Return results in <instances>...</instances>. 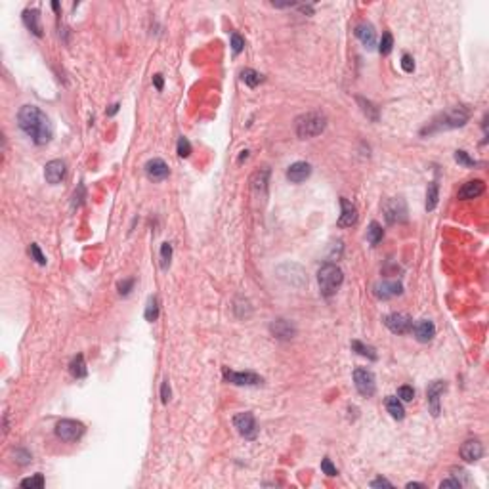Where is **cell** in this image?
<instances>
[{
    "instance_id": "1",
    "label": "cell",
    "mask_w": 489,
    "mask_h": 489,
    "mask_svg": "<svg viewBox=\"0 0 489 489\" xmlns=\"http://www.w3.org/2000/svg\"><path fill=\"white\" fill-rule=\"evenodd\" d=\"M17 124L37 145H46L54 136L52 122L37 106H23L17 113Z\"/></svg>"
},
{
    "instance_id": "2",
    "label": "cell",
    "mask_w": 489,
    "mask_h": 489,
    "mask_svg": "<svg viewBox=\"0 0 489 489\" xmlns=\"http://www.w3.org/2000/svg\"><path fill=\"white\" fill-rule=\"evenodd\" d=\"M325 126H327V117L319 111L304 113L300 117H296V121H294V132L302 140H310V138L319 136L325 130Z\"/></svg>"
},
{
    "instance_id": "3",
    "label": "cell",
    "mask_w": 489,
    "mask_h": 489,
    "mask_svg": "<svg viewBox=\"0 0 489 489\" xmlns=\"http://www.w3.org/2000/svg\"><path fill=\"white\" fill-rule=\"evenodd\" d=\"M470 119V111H468L465 106H455L451 109H447L445 113H442L437 117L436 121L430 124V128H426L422 134H432V132H437V130H451V128H459L465 126Z\"/></svg>"
},
{
    "instance_id": "4",
    "label": "cell",
    "mask_w": 489,
    "mask_h": 489,
    "mask_svg": "<svg viewBox=\"0 0 489 489\" xmlns=\"http://www.w3.org/2000/svg\"><path fill=\"white\" fill-rule=\"evenodd\" d=\"M317 283L323 296H332L344 283V273L337 264H325L317 271Z\"/></svg>"
},
{
    "instance_id": "5",
    "label": "cell",
    "mask_w": 489,
    "mask_h": 489,
    "mask_svg": "<svg viewBox=\"0 0 489 489\" xmlns=\"http://www.w3.org/2000/svg\"><path fill=\"white\" fill-rule=\"evenodd\" d=\"M84 434V424L73 419H63L56 424V436L63 442H76Z\"/></svg>"
},
{
    "instance_id": "6",
    "label": "cell",
    "mask_w": 489,
    "mask_h": 489,
    "mask_svg": "<svg viewBox=\"0 0 489 489\" xmlns=\"http://www.w3.org/2000/svg\"><path fill=\"white\" fill-rule=\"evenodd\" d=\"M382 211L388 224H403L407 220V204L403 199H388L382 204Z\"/></svg>"
},
{
    "instance_id": "7",
    "label": "cell",
    "mask_w": 489,
    "mask_h": 489,
    "mask_svg": "<svg viewBox=\"0 0 489 489\" xmlns=\"http://www.w3.org/2000/svg\"><path fill=\"white\" fill-rule=\"evenodd\" d=\"M234 426L235 430L241 434L245 440H254L258 436V424H256V419L252 413H237L234 417Z\"/></svg>"
},
{
    "instance_id": "8",
    "label": "cell",
    "mask_w": 489,
    "mask_h": 489,
    "mask_svg": "<svg viewBox=\"0 0 489 489\" xmlns=\"http://www.w3.org/2000/svg\"><path fill=\"white\" fill-rule=\"evenodd\" d=\"M354 384H355V390L359 392L362 396H365V398H371L376 390L375 375H373V371H369V369H362V367L355 369Z\"/></svg>"
},
{
    "instance_id": "9",
    "label": "cell",
    "mask_w": 489,
    "mask_h": 489,
    "mask_svg": "<svg viewBox=\"0 0 489 489\" xmlns=\"http://www.w3.org/2000/svg\"><path fill=\"white\" fill-rule=\"evenodd\" d=\"M384 325L390 329L394 334H407L413 329V319L407 314H388L384 317Z\"/></svg>"
},
{
    "instance_id": "10",
    "label": "cell",
    "mask_w": 489,
    "mask_h": 489,
    "mask_svg": "<svg viewBox=\"0 0 489 489\" xmlns=\"http://www.w3.org/2000/svg\"><path fill=\"white\" fill-rule=\"evenodd\" d=\"M224 378H226L227 382L237 384V386H256V384L262 382V376L256 375V373H250V371L237 373V371L224 369Z\"/></svg>"
},
{
    "instance_id": "11",
    "label": "cell",
    "mask_w": 489,
    "mask_h": 489,
    "mask_svg": "<svg viewBox=\"0 0 489 489\" xmlns=\"http://www.w3.org/2000/svg\"><path fill=\"white\" fill-rule=\"evenodd\" d=\"M403 293V285L399 281H378L375 285V296L380 300H390Z\"/></svg>"
},
{
    "instance_id": "12",
    "label": "cell",
    "mask_w": 489,
    "mask_h": 489,
    "mask_svg": "<svg viewBox=\"0 0 489 489\" xmlns=\"http://www.w3.org/2000/svg\"><path fill=\"white\" fill-rule=\"evenodd\" d=\"M143 168H145V176L153 182L165 180V178H168V174H170L168 165H166L163 159H151V161L145 163Z\"/></svg>"
},
{
    "instance_id": "13",
    "label": "cell",
    "mask_w": 489,
    "mask_h": 489,
    "mask_svg": "<svg viewBox=\"0 0 489 489\" xmlns=\"http://www.w3.org/2000/svg\"><path fill=\"white\" fill-rule=\"evenodd\" d=\"M65 172H67V166H65V163L60 161V159L50 161V163H46V166H44V178H46V182L52 184V186L60 184V182L65 178Z\"/></svg>"
},
{
    "instance_id": "14",
    "label": "cell",
    "mask_w": 489,
    "mask_h": 489,
    "mask_svg": "<svg viewBox=\"0 0 489 489\" xmlns=\"http://www.w3.org/2000/svg\"><path fill=\"white\" fill-rule=\"evenodd\" d=\"M483 457V445L478 440H467L460 445V459L465 462H476Z\"/></svg>"
},
{
    "instance_id": "15",
    "label": "cell",
    "mask_w": 489,
    "mask_h": 489,
    "mask_svg": "<svg viewBox=\"0 0 489 489\" xmlns=\"http://www.w3.org/2000/svg\"><path fill=\"white\" fill-rule=\"evenodd\" d=\"M445 388H447V384H445L444 380H434V382L428 386V390H426L430 411H432L434 417L440 415V398H442V394L445 392Z\"/></svg>"
},
{
    "instance_id": "16",
    "label": "cell",
    "mask_w": 489,
    "mask_h": 489,
    "mask_svg": "<svg viewBox=\"0 0 489 489\" xmlns=\"http://www.w3.org/2000/svg\"><path fill=\"white\" fill-rule=\"evenodd\" d=\"M271 334L279 340H291L296 334V327L287 319H273L270 325Z\"/></svg>"
},
{
    "instance_id": "17",
    "label": "cell",
    "mask_w": 489,
    "mask_h": 489,
    "mask_svg": "<svg viewBox=\"0 0 489 489\" xmlns=\"http://www.w3.org/2000/svg\"><path fill=\"white\" fill-rule=\"evenodd\" d=\"M312 174V166L304 161H298V163H293V165L287 168V180L293 182V184H302L306 182Z\"/></svg>"
},
{
    "instance_id": "18",
    "label": "cell",
    "mask_w": 489,
    "mask_h": 489,
    "mask_svg": "<svg viewBox=\"0 0 489 489\" xmlns=\"http://www.w3.org/2000/svg\"><path fill=\"white\" fill-rule=\"evenodd\" d=\"M411 331H413L415 339L424 344V342H430V340L434 339V334H436V325L432 323L430 319H419V321L413 325Z\"/></svg>"
},
{
    "instance_id": "19",
    "label": "cell",
    "mask_w": 489,
    "mask_h": 489,
    "mask_svg": "<svg viewBox=\"0 0 489 489\" xmlns=\"http://www.w3.org/2000/svg\"><path fill=\"white\" fill-rule=\"evenodd\" d=\"M340 207H342V214H340L339 218V226L340 227L355 226V222H357V209H355L348 199H344V197L340 199Z\"/></svg>"
},
{
    "instance_id": "20",
    "label": "cell",
    "mask_w": 489,
    "mask_h": 489,
    "mask_svg": "<svg viewBox=\"0 0 489 489\" xmlns=\"http://www.w3.org/2000/svg\"><path fill=\"white\" fill-rule=\"evenodd\" d=\"M355 37L362 40V44L365 46L367 50L375 48V44H376V33H375V27H373L371 23H367V21L359 23V25L355 27Z\"/></svg>"
},
{
    "instance_id": "21",
    "label": "cell",
    "mask_w": 489,
    "mask_h": 489,
    "mask_svg": "<svg viewBox=\"0 0 489 489\" xmlns=\"http://www.w3.org/2000/svg\"><path fill=\"white\" fill-rule=\"evenodd\" d=\"M483 191H485V184H483V180H470L459 189V199L460 201H470V199L480 197Z\"/></svg>"
},
{
    "instance_id": "22",
    "label": "cell",
    "mask_w": 489,
    "mask_h": 489,
    "mask_svg": "<svg viewBox=\"0 0 489 489\" xmlns=\"http://www.w3.org/2000/svg\"><path fill=\"white\" fill-rule=\"evenodd\" d=\"M23 23L27 25V29L37 35V37H42V27H40V12L38 10H25L23 12Z\"/></svg>"
},
{
    "instance_id": "23",
    "label": "cell",
    "mask_w": 489,
    "mask_h": 489,
    "mask_svg": "<svg viewBox=\"0 0 489 489\" xmlns=\"http://www.w3.org/2000/svg\"><path fill=\"white\" fill-rule=\"evenodd\" d=\"M268 178H270V170L268 168H260L252 174L250 178V184H252V189H254L256 195H264L266 189H268Z\"/></svg>"
},
{
    "instance_id": "24",
    "label": "cell",
    "mask_w": 489,
    "mask_h": 489,
    "mask_svg": "<svg viewBox=\"0 0 489 489\" xmlns=\"http://www.w3.org/2000/svg\"><path fill=\"white\" fill-rule=\"evenodd\" d=\"M386 409H388V413H390L396 421H401V419L405 417V409L401 405L399 398H396V396H388V398H386Z\"/></svg>"
},
{
    "instance_id": "25",
    "label": "cell",
    "mask_w": 489,
    "mask_h": 489,
    "mask_svg": "<svg viewBox=\"0 0 489 489\" xmlns=\"http://www.w3.org/2000/svg\"><path fill=\"white\" fill-rule=\"evenodd\" d=\"M69 373L75 376V378H84V376L88 375L83 354H79V355H75V357H73V362L69 363Z\"/></svg>"
},
{
    "instance_id": "26",
    "label": "cell",
    "mask_w": 489,
    "mask_h": 489,
    "mask_svg": "<svg viewBox=\"0 0 489 489\" xmlns=\"http://www.w3.org/2000/svg\"><path fill=\"white\" fill-rule=\"evenodd\" d=\"M440 199V188L436 182H430L428 189H426V211H434Z\"/></svg>"
},
{
    "instance_id": "27",
    "label": "cell",
    "mask_w": 489,
    "mask_h": 489,
    "mask_svg": "<svg viewBox=\"0 0 489 489\" xmlns=\"http://www.w3.org/2000/svg\"><path fill=\"white\" fill-rule=\"evenodd\" d=\"M382 237H384L382 226H380L378 222H371L367 229V241L371 243V245H378V243L382 241Z\"/></svg>"
},
{
    "instance_id": "28",
    "label": "cell",
    "mask_w": 489,
    "mask_h": 489,
    "mask_svg": "<svg viewBox=\"0 0 489 489\" xmlns=\"http://www.w3.org/2000/svg\"><path fill=\"white\" fill-rule=\"evenodd\" d=\"M241 79L243 83L247 84V86H250V88H254V86H258V84L262 83V75H260L258 71H254V69H243Z\"/></svg>"
},
{
    "instance_id": "29",
    "label": "cell",
    "mask_w": 489,
    "mask_h": 489,
    "mask_svg": "<svg viewBox=\"0 0 489 489\" xmlns=\"http://www.w3.org/2000/svg\"><path fill=\"white\" fill-rule=\"evenodd\" d=\"M352 350L357 352L359 355H363V357H367V359H373V362L376 359L375 348L367 346V344H363V342H359V340H354V342H352Z\"/></svg>"
},
{
    "instance_id": "30",
    "label": "cell",
    "mask_w": 489,
    "mask_h": 489,
    "mask_svg": "<svg viewBox=\"0 0 489 489\" xmlns=\"http://www.w3.org/2000/svg\"><path fill=\"white\" fill-rule=\"evenodd\" d=\"M159 317V304H157V298L155 296H151L149 300H147V306H145V319L149 321V323H153L155 319Z\"/></svg>"
},
{
    "instance_id": "31",
    "label": "cell",
    "mask_w": 489,
    "mask_h": 489,
    "mask_svg": "<svg viewBox=\"0 0 489 489\" xmlns=\"http://www.w3.org/2000/svg\"><path fill=\"white\" fill-rule=\"evenodd\" d=\"M170 260H172V245L170 243H163L161 245V268L168 270Z\"/></svg>"
},
{
    "instance_id": "32",
    "label": "cell",
    "mask_w": 489,
    "mask_h": 489,
    "mask_svg": "<svg viewBox=\"0 0 489 489\" xmlns=\"http://www.w3.org/2000/svg\"><path fill=\"white\" fill-rule=\"evenodd\" d=\"M392 48H394V37H392L390 33H384L382 40H380V46H378V52L382 54V56H388V54L392 52Z\"/></svg>"
},
{
    "instance_id": "33",
    "label": "cell",
    "mask_w": 489,
    "mask_h": 489,
    "mask_svg": "<svg viewBox=\"0 0 489 489\" xmlns=\"http://www.w3.org/2000/svg\"><path fill=\"white\" fill-rule=\"evenodd\" d=\"M44 485V476L42 474H35L33 478H25L21 482V487H37V489H40Z\"/></svg>"
},
{
    "instance_id": "34",
    "label": "cell",
    "mask_w": 489,
    "mask_h": 489,
    "mask_svg": "<svg viewBox=\"0 0 489 489\" xmlns=\"http://www.w3.org/2000/svg\"><path fill=\"white\" fill-rule=\"evenodd\" d=\"M455 161H457L459 165H462V166H476V165H478L474 159L470 157L467 151H462V149L455 151Z\"/></svg>"
},
{
    "instance_id": "35",
    "label": "cell",
    "mask_w": 489,
    "mask_h": 489,
    "mask_svg": "<svg viewBox=\"0 0 489 489\" xmlns=\"http://www.w3.org/2000/svg\"><path fill=\"white\" fill-rule=\"evenodd\" d=\"M178 155H180L182 159H186L191 155V143H189V140L188 138H184V136L178 140Z\"/></svg>"
},
{
    "instance_id": "36",
    "label": "cell",
    "mask_w": 489,
    "mask_h": 489,
    "mask_svg": "<svg viewBox=\"0 0 489 489\" xmlns=\"http://www.w3.org/2000/svg\"><path fill=\"white\" fill-rule=\"evenodd\" d=\"M29 254L33 256L35 260H37V264H40V266H46V256L42 254V250L38 248L37 243H33V245L29 247Z\"/></svg>"
},
{
    "instance_id": "37",
    "label": "cell",
    "mask_w": 489,
    "mask_h": 489,
    "mask_svg": "<svg viewBox=\"0 0 489 489\" xmlns=\"http://www.w3.org/2000/svg\"><path fill=\"white\" fill-rule=\"evenodd\" d=\"M398 398L399 399H403V401H411V399L415 398V390H413V386H399L398 388Z\"/></svg>"
},
{
    "instance_id": "38",
    "label": "cell",
    "mask_w": 489,
    "mask_h": 489,
    "mask_svg": "<svg viewBox=\"0 0 489 489\" xmlns=\"http://www.w3.org/2000/svg\"><path fill=\"white\" fill-rule=\"evenodd\" d=\"M357 101H359V104L363 106V113L369 115V119H371V121H376V119H378L376 111H373V104H371V101H365L363 98H357Z\"/></svg>"
},
{
    "instance_id": "39",
    "label": "cell",
    "mask_w": 489,
    "mask_h": 489,
    "mask_svg": "<svg viewBox=\"0 0 489 489\" xmlns=\"http://www.w3.org/2000/svg\"><path fill=\"white\" fill-rule=\"evenodd\" d=\"M231 48H234V54H241L243 48H245V40H243L241 35H237V33H234L231 35Z\"/></svg>"
},
{
    "instance_id": "40",
    "label": "cell",
    "mask_w": 489,
    "mask_h": 489,
    "mask_svg": "<svg viewBox=\"0 0 489 489\" xmlns=\"http://www.w3.org/2000/svg\"><path fill=\"white\" fill-rule=\"evenodd\" d=\"M321 470H323L327 476H337L339 474V470H337V467L331 462V459H323L321 460Z\"/></svg>"
},
{
    "instance_id": "41",
    "label": "cell",
    "mask_w": 489,
    "mask_h": 489,
    "mask_svg": "<svg viewBox=\"0 0 489 489\" xmlns=\"http://www.w3.org/2000/svg\"><path fill=\"white\" fill-rule=\"evenodd\" d=\"M401 69H403L405 73H413L415 71V61L409 54H403V58H401Z\"/></svg>"
},
{
    "instance_id": "42",
    "label": "cell",
    "mask_w": 489,
    "mask_h": 489,
    "mask_svg": "<svg viewBox=\"0 0 489 489\" xmlns=\"http://www.w3.org/2000/svg\"><path fill=\"white\" fill-rule=\"evenodd\" d=\"M132 287H134V279H124V281H121V283H119V293L126 296V294L130 293V289H132Z\"/></svg>"
},
{
    "instance_id": "43",
    "label": "cell",
    "mask_w": 489,
    "mask_h": 489,
    "mask_svg": "<svg viewBox=\"0 0 489 489\" xmlns=\"http://www.w3.org/2000/svg\"><path fill=\"white\" fill-rule=\"evenodd\" d=\"M170 399V386H168V380H163V386H161V401L163 403H168Z\"/></svg>"
},
{
    "instance_id": "44",
    "label": "cell",
    "mask_w": 489,
    "mask_h": 489,
    "mask_svg": "<svg viewBox=\"0 0 489 489\" xmlns=\"http://www.w3.org/2000/svg\"><path fill=\"white\" fill-rule=\"evenodd\" d=\"M15 457H17L15 460H17L19 465H27V462L31 460V453L23 451V449H17V451H15Z\"/></svg>"
},
{
    "instance_id": "45",
    "label": "cell",
    "mask_w": 489,
    "mask_h": 489,
    "mask_svg": "<svg viewBox=\"0 0 489 489\" xmlns=\"http://www.w3.org/2000/svg\"><path fill=\"white\" fill-rule=\"evenodd\" d=\"M371 487H392V482L384 480V478H376L371 482Z\"/></svg>"
},
{
    "instance_id": "46",
    "label": "cell",
    "mask_w": 489,
    "mask_h": 489,
    "mask_svg": "<svg viewBox=\"0 0 489 489\" xmlns=\"http://www.w3.org/2000/svg\"><path fill=\"white\" fill-rule=\"evenodd\" d=\"M462 483L459 482V480H444V482L440 483V487L444 489V487H455V489H459Z\"/></svg>"
},
{
    "instance_id": "47",
    "label": "cell",
    "mask_w": 489,
    "mask_h": 489,
    "mask_svg": "<svg viewBox=\"0 0 489 489\" xmlns=\"http://www.w3.org/2000/svg\"><path fill=\"white\" fill-rule=\"evenodd\" d=\"M153 84H155V88H157L159 92L163 90V86H165V81H163V75H161V73L153 75Z\"/></svg>"
},
{
    "instance_id": "48",
    "label": "cell",
    "mask_w": 489,
    "mask_h": 489,
    "mask_svg": "<svg viewBox=\"0 0 489 489\" xmlns=\"http://www.w3.org/2000/svg\"><path fill=\"white\" fill-rule=\"evenodd\" d=\"M119 107H121V106H119V104H115V106H111V109L107 111V115H115V113H117V111H119Z\"/></svg>"
},
{
    "instance_id": "49",
    "label": "cell",
    "mask_w": 489,
    "mask_h": 489,
    "mask_svg": "<svg viewBox=\"0 0 489 489\" xmlns=\"http://www.w3.org/2000/svg\"><path fill=\"white\" fill-rule=\"evenodd\" d=\"M407 487H426L424 483H419V482H409L407 483Z\"/></svg>"
},
{
    "instance_id": "50",
    "label": "cell",
    "mask_w": 489,
    "mask_h": 489,
    "mask_svg": "<svg viewBox=\"0 0 489 489\" xmlns=\"http://www.w3.org/2000/svg\"><path fill=\"white\" fill-rule=\"evenodd\" d=\"M248 157V151H241V157H239V165L243 163V159H247Z\"/></svg>"
}]
</instances>
